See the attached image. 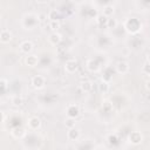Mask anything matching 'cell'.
Instances as JSON below:
<instances>
[{"mask_svg": "<svg viewBox=\"0 0 150 150\" xmlns=\"http://www.w3.org/2000/svg\"><path fill=\"white\" fill-rule=\"evenodd\" d=\"M123 26H124L125 32L129 33V34H132V35L139 33L141 29H142V23H141V21H139L138 19H136V18H128V19L124 21Z\"/></svg>", "mask_w": 150, "mask_h": 150, "instance_id": "1", "label": "cell"}, {"mask_svg": "<svg viewBox=\"0 0 150 150\" xmlns=\"http://www.w3.org/2000/svg\"><path fill=\"white\" fill-rule=\"evenodd\" d=\"M30 84L33 88L35 89H42L46 84V79L42 76V75H34L32 77V81H30Z\"/></svg>", "mask_w": 150, "mask_h": 150, "instance_id": "2", "label": "cell"}, {"mask_svg": "<svg viewBox=\"0 0 150 150\" xmlns=\"http://www.w3.org/2000/svg\"><path fill=\"white\" fill-rule=\"evenodd\" d=\"M66 114H67V117L75 120L80 115V108H79V105L77 104H74V103L68 104L67 108H66Z\"/></svg>", "mask_w": 150, "mask_h": 150, "instance_id": "3", "label": "cell"}, {"mask_svg": "<svg viewBox=\"0 0 150 150\" xmlns=\"http://www.w3.org/2000/svg\"><path fill=\"white\" fill-rule=\"evenodd\" d=\"M129 142L132 144V145H139L142 142H143V135H142V132L141 131H137V130H135V131H131L130 134H129Z\"/></svg>", "mask_w": 150, "mask_h": 150, "instance_id": "4", "label": "cell"}, {"mask_svg": "<svg viewBox=\"0 0 150 150\" xmlns=\"http://www.w3.org/2000/svg\"><path fill=\"white\" fill-rule=\"evenodd\" d=\"M27 125H28V128H29L30 130L35 131V130L40 129V127H41V120H40L38 116H30V117L28 118Z\"/></svg>", "mask_w": 150, "mask_h": 150, "instance_id": "5", "label": "cell"}, {"mask_svg": "<svg viewBox=\"0 0 150 150\" xmlns=\"http://www.w3.org/2000/svg\"><path fill=\"white\" fill-rule=\"evenodd\" d=\"M115 69H116V73L120 74V75H124L129 71L130 67H129V63L125 62V61H118L115 66Z\"/></svg>", "mask_w": 150, "mask_h": 150, "instance_id": "6", "label": "cell"}, {"mask_svg": "<svg viewBox=\"0 0 150 150\" xmlns=\"http://www.w3.org/2000/svg\"><path fill=\"white\" fill-rule=\"evenodd\" d=\"M77 69V61L74 60V59H70V60H67L66 63H64V70L66 73L68 74H73L75 73Z\"/></svg>", "mask_w": 150, "mask_h": 150, "instance_id": "7", "label": "cell"}, {"mask_svg": "<svg viewBox=\"0 0 150 150\" xmlns=\"http://www.w3.org/2000/svg\"><path fill=\"white\" fill-rule=\"evenodd\" d=\"M19 48H20V52H21V53L28 55V54L33 50L34 46H33V42H32V41H29V40H25V41H22V42L20 43Z\"/></svg>", "mask_w": 150, "mask_h": 150, "instance_id": "8", "label": "cell"}, {"mask_svg": "<svg viewBox=\"0 0 150 150\" xmlns=\"http://www.w3.org/2000/svg\"><path fill=\"white\" fill-rule=\"evenodd\" d=\"M48 41H49L50 45H53V46H57V45H60L61 41H62V35H61L59 32H53V33L49 35Z\"/></svg>", "mask_w": 150, "mask_h": 150, "instance_id": "9", "label": "cell"}, {"mask_svg": "<svg viewBox=\"0 0 150 150\" xmlns=\"http://www.w3.org/2000/svg\"><path fill=\"white\" fill-rule=\"evenodd\" d=\"M12 32L9 30V29H6V28H4L2 30H1V33H0V41L2 42V43H9L11 41H12Z\"/></svg>", "mask_w": 150, "mask_h": 150, "instance_id": "10", "label": "cell"}, {"mask_svg": "<svg viewBox=\"0 0 150 150\" xmlns=\"http://www.w3.org/2000/svg\"><path fill=\"white\" fill-rule=\"evenodd\" d=\"M25 63H26L28 67L33 68V67L38 66V63H39V57H38L36 55H34V54H28V55L25 57Z\"/></svg>", "mask_w": 150, "mask_h": 150, "instance_id": "11", "label": "cell"}, {"mask_svg": "<svg viewBox=\"0 0 150 150\" xmlns=\"http://www.w3.org/2000/svg\"><path fill=\"white\" fill-rule=\"evenodd\" d=\"M79 137H80V130L77 128L68 129V131H67V138L69 141H77Z\"/></svg>", "mask_w": 150, "mask_h": 150, "instance_id": "12", "label": "cell"}, {"mask_svg": "<svg viewBox=\"0 0 150 150\" xmlns=\"http://www.w3.org/2000/svg\"><path fill=\"white\" fill-rule=\"evenodd\" d=\"M87 69H88L89 71H91V73H96V71L100 69V64H98V62H97L96 60L89 59V60L87 61Z\"/></svg>", "mask_w": 150, "mask_h": 150, "instance_id": "13", "label": "cell"}, {"mask_svg": "<svg viewBox=\"0 0 150 150\" xmlns=\"http://www.w3.org/2000/svg\"><path fill=\"white\" fill-rule=\"evenodd\" d=\"M93 82L91 81H89V80H84V81H82L81 83H80V88H81V90L82 91H84V93H89V91H91L93 90Z\"/></svg>", "mask_w": 150, "mask_h": 150, "instance_id": "14", "label": "cell"}, {"mask_svg": "<svg viewBox=\"0 0 150 150\" xmlns=\"http://www.w3.org/2000/svg\"><path fill=\"white\" fill-rule=\"evenodd\" d=\"M114 12H115V8L112 5H107L104 8H103V15H105L107 18H112L114 15Z\"/></svg>", "mask_w": 150, "mask_h": 150, "instance_id": "15", "label": "cell"}, {"mask_svg": "<svg viewBox=\"0 0 150 150\" xmlns=\"http://www.w3.org/2000/svg\"><path fill=\"white\" fill-rule=\"evenodd\" d=\"M108 19H109V18H107L105 15L100 14V15H97V18H96V22H97V25H98L100 27H107Z\"/></svg>", "mask_w": 150, "mask_h": 150, "instance_id": "16", "label": "cell"}, {"mask_svg": "<svg viewBox=\"0 0 150 150\" xmlns=\"http://www.w3.org/2000/svg\"><path fill=\"white\" fill-rule=\"evenodd\" d=\"M60 18V13L56 9H50L48 13V19H50V21H59Z\"/></svg>", "mask_w": 150, "mask_h": 150, "instance_id": "17", "label": "cell"}, {"mask_svg": "<svg viewBox=\"0 0 150 150\" xmlns=\"http://www.w3.org/2000/svg\"><path fill=\"white\" fill-rule=\"evenodd\" d=\"M98 90L101 94H107L108 90H109V83L105 82V81H102L100 84H98Z\"/></svg>", "mask_w": 150, "mask_h": 150, "instance_id": "18", "label": "cell"}, {"mask_svg": "<svg viewBox=\"0 0 150 150\" xmlns=\"http://www.w3.org/2000/svg\"><path fill=\"white\" fill-rule=\"evenodd\" d=\"M11 102H12V104L14 107H20V105H22V97L19 96V95H16V96L12 97V101Z\"/></svg>", "mask_w": 150, "mask_h": 150, "instance_id": "19", "label": "cell"}, {"mask_svg": "<svg viewBox=\"0 0 150 150\" xmlns=\"http://www.w3.org/2000/svg\"><path fill=\"white\" fill-rule=\"evenodd\" d=\"M75 124H76V122H75L74 118H69V117H67V118L64 120V125H66L68 129L75 128Z\"/></svg>", "mask_w": 150, "mask_h": 150, "instance_id": "20", "label": "cell"}, {"mask_svg": "<svg viewBox=\"0 0 150 150\" xmlns=\"http://www.w3.org/2000/svg\"><path fill=\"white\" fill-rule=\"evenodd\" d=\"M116 27H117V20L115 18H109L108 23H107V28H116Z\"/></svg>", "mask_w": 150, "mask_h": 150, "instance_id": "21", "label": "cell"}, {"mask_svg": "<svg viewBox=\"0 0 150 150\" xmlns=\"http://www.w3.org/2000/svg\"><path fill=\"white\" fill-rule=\"evenodd\" d=\"M142 73L145 74V75H148V76H150V63L148 61L143 63V66H142Z\"/></svg>", "mask_w": 150, "mask_h": 150, "instance_id": "22", "label": "cell"}, {"mask_svg": "<svg viewBox=\"0 0 150 150\" xmlns=\"http://www.w3.org/2000/svg\"><path fill=\"white\" fill-rule=\"evenodd\" d=\"M60 21H50L49 22V28L53 30V32H56L59 28H60Z\"/></svg>", "mask_w": 150, "mask_h": 150, "instance_id": "23", "label": "cell"}, {"mask_svg": "<svg viewBox=\"0 0 150 150\" xmlns=\"http://www.w3.org/2000/svg\"><path fill=\"white\" fill-rule=\"evenodd\" d=\"M0 87H1V90H2V91H5V90L7 89V87H8V81H7L5 77H2V79L0 80Z\"/></svg>", "mask_w": 150, "mask_h": 150, "instance_id": "24", "label": "cell"}, {"mask_svg": "<svg viewBox=\"0 0 150 150\" xmlns=\"http://www.w3.org/2000/svg\"><path fill=\"white\" fill-rule=\"evenodd\" d=\"M108 142H109L110 144H115V143L117 142V136H116V134H110V135L108 136Z\"/></svg>", "mask_w": 150, "mask_h": 150, "instance_id": "25", "label": "cell"}, {"mask_svg": "<svg viewBox=\"0 0 150 150\" xmlns=\"http://www.w3.org/2000/svg\"><path fill=\"white\" fill-rule=\"evenodd\" d=\"M102 108L103 109H105V110H108V109H110L111 108V104H110V102H108V101H105L103 104H102Z\"/></svg>", "mask_w": 150, "mask_h": 150, "instance_id": "26", "label": "cell"}, {"mask_svg": "<svg viewBox=\"0 0 150 150\" xmlns=\"http://www.w3.org/2000/svg\"><path fill=\"white\" fill-rule=\"evenodd\" d=\"M145 88H146L148 91H150V80H148V81L145 82Z\"/></svg>", "mask_w": 150, "mask_h": 150, "instance_id": "27", "label": "cell"}, {"mask_svg": "<svg viewBox=\"0 0 150 150\" xmlns=\"http://www.w3.org/2000/svg\"><path fill=\"white\" fill-rule=\"evenodd\" d=\"M1 116H2V122H5V118H6V116H5V112H4V111H1Z\"/></svg>", "mask_w": 150, "mask_h": 150, "instance_id": "28", "label": "cell"}, {"mask_svg": "<svg viewBox=\"0 0 150 150\" xmlns=\"http://www.w3.org/2000/svg\"><path fill=\"white\" fill-rule=\"evenodd\" d=\"M146 61H148V62H149V63H150V52H149V53H148V60H146Z\"/></svg>", "mask_w": 150, "mask_h": 150, "instance_id": "29", "label": "cell"}]
</instances>
